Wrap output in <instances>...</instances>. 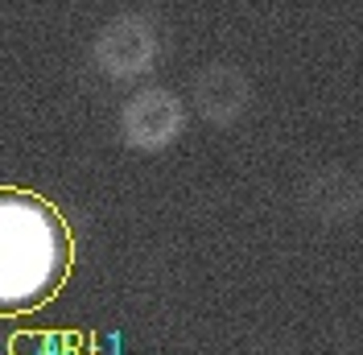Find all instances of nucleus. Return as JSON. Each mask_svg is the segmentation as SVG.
<instances>
[{
    "instance_id": "nucleus-2",
    "label": "nucleus",
    "mask_w": 363,
    "mask_h": 355,
    "mask_svg": "<svg viewBox=\"0 0 363 355\" xmlns=\"http://www.w3.org/2000/svg\"><path fill=\"white\" fill-rule=\"evenodd\" d=\"M161 62V29L149 13H116L91 38V67L108 83H145Z\"/></svg>"
},
{
    "instance_id": "nucleus-4",
    "label": "nucleus",
    "mask_w": 363,
    "mask_h": 355,
    "mask_svg": "<svg viewBox=\"0 0 363 355\" xmlns=\"http://www.w3.org/2000/svg\"><path fill=\"white\" fill-rule=\"evenodd\" d=\"M190 108L194 116L211 124V129H231V124H240L252 108V79L244 67H235V62H206V67L194 70V79H190Z\"/></svg>"
},
{
    "instance_id": "nucleus-5",
    "label": "nucleus",
    "mask_w": 363,
    "mask_h": 355,
    "mask_svg": "<svg viewBox=\"0 0 363 355\" xmlns=\"http://www.w3.org/2000/svg\"><path fill=\"white\" fill-rule=\"evenodd\" d=\"M301 207L318 223H351L363 211V182L342 165H322L301 186Z\"/></svg>"
},
{
    "instance_id": "nucleus-3",
    "label": "nucleus",
    "mask_w": 363,
    "mask_h": 355,
    "mask_svg": "<svg viewBox=\"0 0 363 355\" xmlns=\"http://www.w3.org/2000/svg\"><path fill=\"white\" fill-rule=\"evenodd\" d=\"M190 124V111L182 104L178 91L169 87H136L120 104V141L136 153H165L178 145Z\"/></svg>"
},
{
    "instance_id": "nucleus-1",
    "label": "nucleus",
    "mask_w": 363,
    "mask_h": 355,
    "mask_svg": "<svg viewBox=\"0 0 363 355\" xmlns=\"http://www.w3.org/2000/svg\"><path fill=\"white\" fill-rule=\"evenodd\" d=\"M70 268V231L33 190H0V314L45 306Z\"/></svg>"
}]
</instances>
